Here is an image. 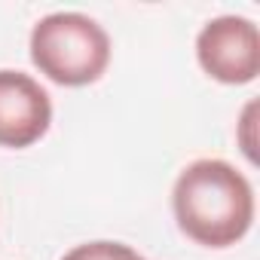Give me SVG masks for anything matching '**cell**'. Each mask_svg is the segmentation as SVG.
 Instances as JSON below:
<instances>
[{
  "instance_id": "obj_1",
  "label": "cell",
  "mask_w": 260,
  "mask_h": 260,
  "mask_svg": "<svg viewBox=\"0 0 260 260\" xmlns=\"http://www.w3.org/2000/svg\"><path fill=\"white\" fill-rule=\"evenodd\" d=\"M178 230L202 248H230L254 223V187L226 159L190 162L172 190Z\"/></svg>"
},
{
  "instance_id": "obj_2",
  "label": "cell",
  "mask_w": 260,
  "mask_h": 260,
  "mask_svg": "<svg viewBox=\"0 0 260 260\" xmlns=\"http://www.w3.org/2000/svg\"><path fill=\"white\" fill-rule=\"evenodd\" d=\"M31 61L34 68L68 89L92 86L110 64L107 31L83 13H52L31 28Z\"/></svg>"
},
{
  "instance_id": "obj_3",
  "label": "cell",
  "mask_w": 260,
  "mask_h": 260,
  "mask_svg": "<svg viewBox=\"0 0 260 260\" xmlns=\"http://www.w3.org/2000/svg\"><path fill=\"white\" fill-rule=\"evenodd\" d=\"M196 61L211 80L223 86L254 83L260 74L257 25L245 16H217L205 22L196 37Z\"/></svg>"
},
{
  "instance_id": "obj_4",
  "label": "cell",
  "mask_w": 260,
  "mask_h": 260,
  "mask_svg": "<svg viewBox=\"0 0 260 260\" xmlns=\"http://www.w3.org/2000/svg\"><path fill=\"white\" fill-rule=\"evenodd\" d=\"M52 125L49 92L22 71H0V147L25 150Z\"/></svg>"
},
{
  "instance_id": "obj_5",
  "label": "cell",
  "mask_w": 260,
  "mask_h": 260,
  "mask_svg": "<svg viewBox=\"0 0 260 260\" xmlns=\"http://www.w3.org/2000/svg\"><path fill=\"white\" fill-rule=\"evenodd\" d=\"M61 260H144V257L125 242L98 239V242H83V245L71 248Z\"/></svg>"
},
{
  "instance_id": "obj_6",
  "label": "cell",
  "mask_w": 260,
  "mask_h": 260,
  "mask_svg": "<svg viewBox=\"0 0 260 260\" xmlns=\"http://www.w3.org/2000/svg\"><path fill=\"white\" fill-rule=\"evenodd\" d=\"M254 132H257V98H251L245 104V110H242V116L236 122V138H239V147L248 156V162H257V138H254Z\"/></svg>"
}]
</instances>
